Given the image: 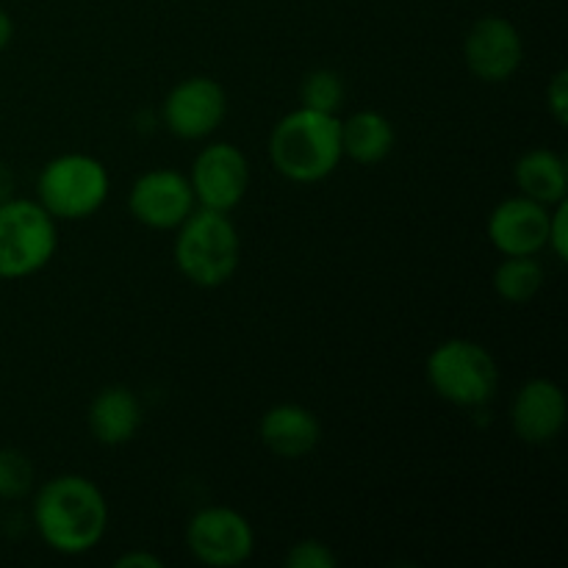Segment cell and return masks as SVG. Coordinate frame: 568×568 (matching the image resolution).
Wrapping results in <instances>:
<instances>
[{"instance_id":"14","label":"cell","mask_w":568,"mask_h":568,"mask_svg":"<svg viewBox=\"0 0 568 568\" xmlns=\"http://www.w3.org/2000/svg\"><path fill=\"white\" fill-rule=\"evenodd\" d=\"M258 438L275 458L300 460L320 447L322 425L305 405L277 403L261 416Z\"/></svg>"},{"instance_id":"11","label":"cell","mask_w":568,"mask_h":568,"mask_svg":"<svg viewBox=\"0 0 568 568\" xmlns=\"http://www.w3.org/2000/svg\"><path fill=\"white\" fill-rule=\"evenodd\" d=\"M464 59L477 81H510L525 61V42H521L519 28L508 17H480L477 22H471L464 39Z\"/></svg>"},{"instance_id":"20","label":"cell","mask_w":568,"mask_h":568,"mask_svg":"<svg viewBox=\"0 0 568 568\" xmlns=\"http://www.w3.org/2000/svg\"><path fill=\"white\" fill-rule=\"evenodd\" d=\"M33 488V464L26 453L0 447V499H22Z\"/></svg>"},{"instance_id":"5","label":"cell","mask_w":568,"mask_h":568,"mask_svg":"<svg viewBox=\"0 0 568 568\" xmlns=\"http://www.w3.org/2000/svg\"><path fill=\"white\" fill-rule=\"evenodd\" d=\"M433 392L458 408H483L499 388V369L494 355L471 338H447L425 364Z\"/></svg>"},{"instance_id":"18","label":"cell","mask_w":568,"mask_h":568,"mask_svg":"<svg viewBox=\"0 0 568 568\" xmlns=\"http://www.w3.org/2000/svg\"><path fill=\"white\" fill-rule=\"evenodd\" d=\"M544 281H547V272L536 255H505L503 264L494 270L491 286L505 303L525 305L538 297Z\"/></svg>"},{"instance_id":"24","label":"cell","mask_w":568,"mask_h":568,"mask_svg":"<svg viewBox=\"0 0 568 568\" xmlns=\"http://www.w3.org/2000/svg\"><path fill=\"white\" fill-rule=\"evenodd\" d=\"M114 566L116 568H161V560L155 558V555L139 552V549H133V552L120 555Z\"/></svg>"},{"instance_id":"26","label":"cell","mask_w":568,"mask_h":568,"mask_svg":"<svg viewBox=\"0 0 568 568\" xmlns=\"http://www.w3.org/2000/svg\"><path fill=\"white\" fill-rule=\"evenodd\" d=\"M11 37H14V22H11L9 11L0 9V53H3V50L9 48Z\"/></svg>"},{"instance_id":"4","label":"cell","mask_w":568,"mask_h":568,"mask_svg":"<svg viewBox=\"0 0 568 568\" xmlns=\"http://www.w3.org/2000/svg\"><path fill=\"white\" fill-rule=\"evenodd\" d=\"M111 192L109 170L87 153H61L42 166L37 181V203L55 222L89 220L105 205Z\"/></svg>"},{"instance_id":"9","label":"cell","mask_w":568,"mask_h":568,"mask_svg":"<svg viewBox=\"0 0 568 568\" xmlns=\"http://www.w3.org/2000/svg\"><path fill=\"white\" fill-rule=\"evenodd\" d=\"M189 183L200 209L231 214L250 189L247 155L231 142L209 144L194 159Z\"/></svg>"},{"instance_id":"15","label":"cell","mask_w":568,"mask_h":568,"mask_svg":"<svg viewBox=\"0 0 568 568\" xmlns=\"http://www.w3.org/2000/svg\"><path fill=\"white\" fill-rule=\"evenodd\" d=\"M89 433L103 447H122L142 427V405L125 386H105L89 405Z\"/></svg>"},{"instance_id":"7","label":"cell","mask_w":568,"mask_h":568,"mask_svg":"<svg viewBox=\"0 0 568 568\" xmlns=\"http://www.w3.org/2000/svg\"><path fill=\"white\" fill-rule=\"evenodd\" d=\"M186 547L203 566L236 568L253 558L255 532L236 508L211 505L189 519Z\"/></svg>"},{"instance_id":"10","label":"cell","mask_w":568,"mask_h":568,"mask_svg":"<svg viewBox=\"0 0 568 568\" xmlns=\"http://www.w3.org/2000/svg\"><path fill=\"white\" fill-rule=\"evenodd\" d=\"M128 209L133 220L150 231H175L197 209V200H194L189 175L170 166H159V170L142 172L133 181L128 192Z\"/></svg>"},{"instance_id":"6","label":"cell","mask_w":568,"mask_h":568,"mask_svg":"<svg viewBox=\"0 0 568 568\" xmlns=\"http://www.w3.org/2000/svg\"><path fill=\"white\" fill-rule=\"evenodd\" d=\"M59 250L55 220L37 200L0 203V281H22L53 261Z\"/></svg>"},{"instance_id":"22","label":"cell","mask_w":568,"mask_h":568,"mask_svg":"<svg viewBox=\"0 0 568 568\" xmlns=\"http://www.w3.org/2000/svg\"><path fill=\"white\" fill-rule=\"evenodd\" d=\"M547 250H552V255L558 261H566L568 255V203L566 200L549 209Z\"/></svg>"},{"instance_id":"16","label":"cell","mask_w":568,"mask_h":568,"mask_svg":"<svg viewBox=\"0 0 568 568\" xmlns=\"http://www.w3.org/2000/svg\"><path fill=\"white\" fill-rule=\"evenodd\" d=\"M516 186L525 197L536 200L541 205H558L566 200L568 192V166L564 155L549 148L527 150L514 166Z\"/></svg>"},{"instance_id":"25","label":"cell","mask_w":568,"mask_h":568,"mask_svg":"<svg viewBox=\"0 0 568 568\" xmlns=\"http://www.w3.org/2000/svg\"><path fill=\"white\" fill-rule=\"evenodd\" d=\"M14 189H17L14 170H11V166L0 159V203H6V200L14 197Z\"/></svg>"},{"instance_id":"13","label":"cell","mask_w":568,"mask_h":568,"mask_svg":"<svg viewBox=\"0 0 568 568\" xmlns=\"http://www.w3.org/2000/svg\"><path fill=\"white\" fill-rule=\"evenodd\" d=\"M549 205L516 194L488 216V239L499 255H538L547 250Z\"/></svg>"},{"instance_id":"3","label":"cell","mask_w":568,"mask_h":568,"mask_svg":"<svg viewBox=\"0 0 568 568\" xmlns=\"http://www.w3.org/2000/svg\"><path fill=\"white\" fill-rule=\"evenodd\" d=\"M175 231V264L192 286L220 288L236 275L242 239L231 216L197 205Z\"/></svg>"},{"instance_id":"19","label":"cell","mask_w":568,"mask_h":568,"mask_svg":"<svg viewBox=\"0 0 568 568\" xmlns=\"http://www.w3.org/2000/svg\"><path fill=\"white\" fill-rule=\"evenodd\" d=\"M344 94H347L344 78L331 67H320V70L308 72L303 87H300V100H303L305 109L325 111V114H336L342 109Z\"/></svg>"},{"instance_id":"17","label":"cell","mask_w":568,"mask_h":568,"mask_svg":"<svg viewBox=\"0 0 568 568\" xmlns=\"http://www.w3.org/2000/svg\"><path fill=\"white\" fill-rule=\"evenodd\" d=\"M394 142H397V133H394L392 120L381 111L364 109L342 120V150L355 164H381L392 155Z\"/></svg>"},{"instance_id":"1","label":"cell","mask_w":568,"mask_h":568,"mask_svg":"<svg viewBox=\"0 0 568 568\" xmlns=\"http://www.w3.org/2000/svg\"><path fill=\"white\" fill-rule=\"evenodd\" d=\"M31 516L39 538L67 558L92 552L109 530V503L98 483L83 475H59L42 483Z\"/></svg>"},{"instance_id":"23","label":"cell","mask_w":568,"mask_h":568,"mask_svg":"<svg viewBox=\"0 0 568 568\" xmlns=\"http://www.w3.org/2000/svg\"><path fill=\"white\" fill-rule=\"evenodd\" d=\"M547 109L558 125L568 122V72L558 70L547 87Z\"/></svg>"},{"instance_id":"12","label":"cell","mask_w":568,"mask_h":568,"mask_svg":"<svg viewBox=\"0 0 568 568\" xmlns=\"http://www.w3.org/2000/svg\"><path fill=\"white\" fill-rule=\"evenodd\" d=\"M568 403L564 388L549 377H532L516 392L510 425L525 444H549L564 433Z\"/></svg>"},{"instance_id":"21","label":"cell","mask_w":568,"mask_h":568,"mask_svg":"<svg viewBox=\"0 0 568 568\" xmlns=\"http://www.w3.org/2000/svg\"><path fill=\"white\" fill-rule=\"evenodd\" d=\"M288 568H336L338 558L325 541L320 538H303V541L292 544L286 555Z\"/></svg>"},{"instance_id":"8","label":"cell","mask_w":568,"mask_h":568,"mask_svg":"<svg viewBox=\"0 0 568 568\" xmlns=\"http://www.w3.org/2000/svg\"><path fill=\"white\" fill-rule=\"evenodd\" d=\"M227 114V94L220 81L192 75L178 81L161 103V122L166 131L186 142L209 139Z\"/></svg>"},{"instance_id":"2","label":"cell","mask_w":568,"mask_h":568,"mask_svg":"<svg viewBox=\"0 0 568 568\" xmlns=\"http://www.w3.org/2000/svg\"><path fill=\"white\" fill-rule=\"evenodd\" d=\"M342 120L325 111H288L270 133V161L292 183H320L342 164Z\"/></svg>"}]
</instances>
